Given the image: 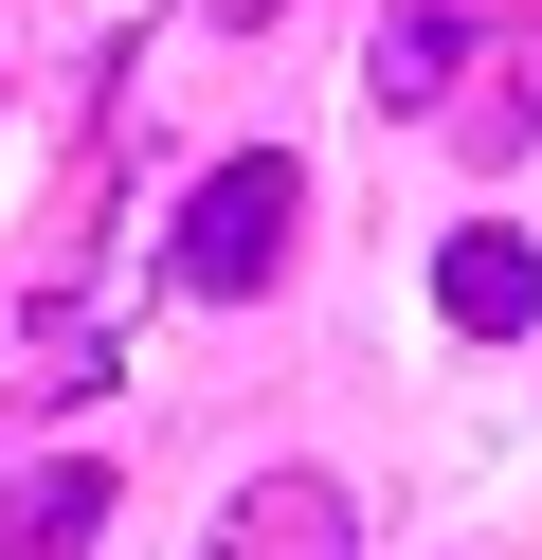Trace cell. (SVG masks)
I'll use <instances>...</instances> for the list:
<instances>
[{"label":"cell","mask_w":542,"mask_h":560,"mask_svg":"<svg viewBox=\"0 0 542 560\" xmlns=\"http://www.w3.org/2000/svg\"><path fill=\"white\" fill-rule=\"evenodd\" d=\"M91 380H108V307H91V290H36L19 326H0V398L55 416V398H91Z\"/></svg>","instance_id":"277c9868"},{"label":"cell","mask_w":542,"mask_h":560,"mask_svg":"<svg viewBox=\"0 0 542 560\" xmlns=\"http://www.w3.org/2000/svg\"><path fill=\"white\" fill-rule=\"evenodd\" d=\"M344 542H361V506H344L325 470H253L235 506H217V542H199V560H344Z\"/></svg>","instance_id":"3957f363"},{"label":"cell","mask_w":542,"mask_h":560,"mask_svg":"<svg viewBox=\"0 0 542 560\" xmlns=\"http://www.w3.org/2000/svg\"><path fill=\"white\" fill-rule=\"evenodd\" d=\"M524 127H542V37H488V73L452 91V145L470 163H524Z\"/></svg>","instance_id":"52a82bcc"},{"label":"cell","mask_w":542,"mask_h":560,"mask_svg":"<svg viewBox=\"0 0 542 560\" xmlns=\"http://www.w3.org/2000/svg\"><path fill=\"white\" fill-rule=\"evenodd\" d=\"M434 307H452L470 343H506V326H542V254H524V235H506V218H470L452 254H434Z\"/></svg>","instance_id":"5b68a950"},{"label":"cell","mask_w":542,"mask_h":560,"mask_svg":"<svg viewBox=\"0 0 542 560\" xmlns=\"http://www.w3.org/2000/svg\"><path fill=\"white\" fill-rule=\"evenodd\" d=\"M199 19H235V37H253V19H289V0H199Z\"/></svg>","instance_id":"ba28073f"},{"label":"cell","mask_w":542,"mask_h":560,"mask_svg":"<svg viewBox=\"0 0 542 560\" xmlns=\"http://www.w3.org/2000/svg\"><path fill=\"white\" fill-rule=\"evenodd\" d=\"M289 218H308V163H289V145H235L199 199H181L163 271H181L199 307H235V290H272V271H289Z\"/></svg>","instance_id":"6da1fadb"},{"label":"cell","mask_w":542,"mask_h":560,"mask_svg":"<svg viewBox=\"0 0 542 560\" xmlns=\"http://www.w3.org/2000/svg\"><path fill=\"white\" fill-rule=\"evenodd\" d=\"M470 55H488V0H380V55H361V91H380L397 127H452Z\"/></svg>","instance_id":"7a4b0ae2"},{"label":"cell","mask_w":542,"mask_h":560,"mask_svg":"<svg viewBox=\"0 0 542 560\" xmlns=\"http://www.w3.org/2000/svg\"><path fill=\"white\" fill-rule=\"evenodd\" d=\"M91 524H108V470H91V452H55V470L0 506V560H91Z\"/></svg>","instance_id":"8992f818"}]
</instances>
